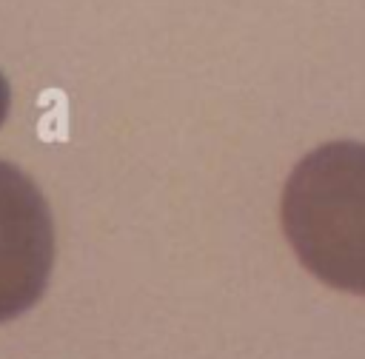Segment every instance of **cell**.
I'll return each mask as SVG.
<instances>
[{
    "instance_id": "obj_3",
    "label": "cell",
    "mask_w": 365,
    "mask_h": 359,
    "mask_svg": "<svg viewBox=\"0 0 365 359\" xmlns=\"http://www.w3.org/2000/svg\"><path fill=\"white\" fill-rule=\"evenodd\" d=\"M9 103H11V91H9V83H6V77L0 74V125H3L6 114H9Z\"/></svg>"
},
{
    "instance_id": "obj_2",
    "label": "cell",
    "mask_w": 365,
    "mask_h": 359,
    "mask_svg": "<svg viewBox=\"0 0 365 359\" xmlns=\"http://www.w3.org/2000/svg\"><path fill=\"white\" fill-rule=\"evenodd\" d=\"M54 262V222L40 188L0 160V322L29 311Z\"/></svg>"
},
{
    "instance_id": "obj_1",
    "label": "cell",
    "mask_w": 365,
    "mask_h": 359,
    "mask_svg": "<svg viewBox=\"0 0 365 359\" xmlns=\"http://www.w3.org/2000/svg\"><path fill=\"white\" fill-rule=\"evenodd\" d=\"M282 228L314 276L365 296V142H325L297 162Z\"/></svg>"
}]
</instances>
